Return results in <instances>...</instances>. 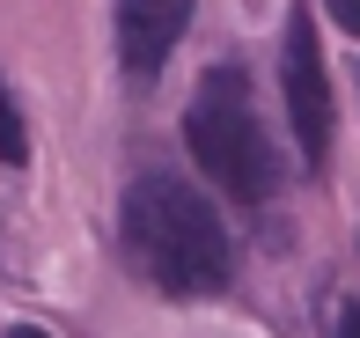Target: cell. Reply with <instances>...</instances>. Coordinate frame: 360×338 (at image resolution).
<instances>
[{"label":"cell","instance_id":"1","mask_svg":"<svg viewBox=\"0 0 360 338\" xmlns=\"http://www.w3.org/2000/svg\"><path fill=\"white\" fill-rule=\"evenodd\" d=\"M118 235H125L133 272L176 301H206L236 280V243H228L214 199L169 169L133 176V191L118 206Z\"/></svg>","mask_w":360,"mask_h":338},{"label":"cell","instance_id":"2","mask_svg":"<svg viewBox=\"0 0 360 338\" xmlns=\"http://www.w3.org/2000/svg\"><path fill=\"white\" fill-rule=\"evenodd\" d=\"M184 148L199 155L206 184L236 206H265L280 191V155H272L265 125H257L250 74L243 67H214L199 82V96L184 103Z\"/></svg>","mask_w":360,"mask_h":338},{"label":"cell","instance_id":"3","mask_svg":"<svg viewBox=\"0 0 360 338\" xmlns=\"http://www.w3.org/2000/svg\"><path fill=\"white\" fill-rule=\"evenodd\" d=\"M280 89H287V125L309 169L331 162V74H323V44L309 8H287V37H280Z\"/></svg>","mask_w":360,"mask_h":338},{"label":"cell","instance_id":"4","mask_svg":"<svg viewBox=\"0 0 360 338\" xmlns=\"http://www.w3.org/2000/svg\"><path fill=\"white\" fill-rule=\"evenodd\" d=\"M191 8L199 0H118V59L133 82H155L169 67V52L191 30Z\"/></svg>","mask_w":360,"mask_h":338},{"label":"cell","instance_id":"5","mask_svg":"<svg viewBox=\"0 0 360 338\" xmlns=\"http://www.w3.org/2000/svg\"><path fill=\"white\" fill-rule=\"evenodd\" d=\"M0 162H30V133H22V110H15L8 82H0Z\"/></svg>","mask_w":360,"mask_h":338},{"label":"cell","instance_id":"6","mask_svg":"<svg viewBox=\"0 0 360 338\" xmlns=\"http://www.w3.org/2000/svg\"><path fill=\"white\" fill-rule=\"evenodd\" d=\"M323 8H331V22L346 30V37H360V0H323Z\"/></svg>","mask_w":360,"mask_h":338},{"label":"cell","instance_id":"7","mask_svg":"<svg viewBox=\"0 0 360 338\" xmlns=\"http://www.w3.org/2000/svg\"><path fill=\"white\" fill-rule=\"evenodd\" d=\"M338 338H360V301H346V309H338Z\"/></svg>","mask_w":360,"mask_h":338},{"label":"cell","instance_id":"8","mask_svg":"<svg viewBox=\"0 0 360 338\" xmlns=\"http://www.w3.org/2000/svg\"><path fill=\"white\" fill-rule=\"evenodd\" d=\"M0 338H52V331H37V324H15V331H0Z\"/></svg>","mask_w":360,"mask_h":338}]
</instances>
